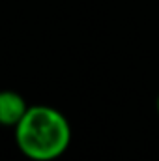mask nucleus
Here are the masks:
<instances>
[{
  "mask_svg": "<svg viewBox=\"0 0 159 161\" xmlns=\"http://www.w3.org/2000/svg\"><path fill=\"white\" fill-rule=\"evenodd\" d=\"M15 144L32 161H54L71 144V124L68 116L51 105H30L13 127Z\"/></svg>",
  "mask_w": 159,
  "mask_h": 161,
  "instance_id": "obj_1",
  "label": "nucleus"
},
{
  "mask_svg": "<svg viewBox=\"0 0 159 161\" xmlns=\"http://www.w3.org/2000/svg\"><path fill=\"white\" fill-rule=\"evenodd\" d=\"M26 99L15 90H0V125L15 127L28 111Z\"/></svg>",
  "mask_w": 159,
  "mask_h": 161,
  "instance_id": "obj_2",
  "label": "nucleus"
},
{
  "mask_svg": "<svg viewBox=\"0 0 159 161\" xmlns=\"http://www.w3.org/2000/svg\"><path fill=\"white\" fill-rule=\"evenodd\" d=\"M156 105H157V114H159V96H157V101H156Z\"/></svg>",
  "mask_w": 159,
  "mask_h": 161,
  "instance_id": "obj_3",
  "label": "nucleus"
}]
</instances>
